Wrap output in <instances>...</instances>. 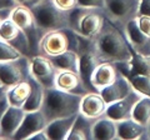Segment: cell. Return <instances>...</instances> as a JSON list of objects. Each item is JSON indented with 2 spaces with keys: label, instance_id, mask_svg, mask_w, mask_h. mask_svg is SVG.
<instances>
[{
  "label": "cell",
  "instance_id": "obj_8",
  "mask_svg": "<svg viewBox=\"0 0 150 140\" xmlns=\"http://www.w3.org/2000/svg\"><path fill=\"white\" fill-rule=\"evenodd\" d=\"M78 54H79V62H80L79 74H80L86 89L89 91H96L95 88L91 85V75L95 68L103 63V60L96 54L90 39H86L80 35V45H79L78 49Z\"/></svg>",
  "mask_w": 150,
  "mask_h": 140
},
{
  "label": "cell",
  "instance_id": "obj_17",
  "mask_svg": "<svg viewBox=\"0 0 150 140\" xmlns=\"http://www.w3.org/2000/svg\"><path fill=\"white\" fill-rule=\"evenodd\" d=\"M108 108L106 101L99 91H89L83 95L80 103V113L86 118L98 119L105 114Z\"/></svg>",
  "mask_w": 150,
  "mask_h": 140
},
{
  "label": "cell",
  "instance_id": "obj_19",
  "mask_svg": "<svg viewBox=\"0 0 150 140\" xmlns=\"http://www.w3.org/2000/svg\"><path fill=\"white\" fill-rule=\"evenodd\" d=\"M116 68L120 73H123L126 78L134 75H149L150 76V57L140 55L134 53L133 58L129 62L115 63Z\"/></svg>",
  "mask_w": 150,
  "mask_h": 140
},
{
  "label": "cell",
  "instance_id": "obj_30",
  "mask_svg": "<svg viewBox=\"0 0 150 140\" xmlns=\"http://www.w3.org/2000/svg\"><path fill=\"white\" fill-rule=\"evenodd\" d=\"M21 53L18 51L15 48H13L11 45H9L5 43L4 40L0 39V62L3 60H11V59H16L19 57H21Z\"/></svg>",
  "mask_w": 150,
  "mask_h": 140
},
{
  "label": "cell",
  "instance_id": "obj_13",
  "mask_svg": "<svg viewBox=\"0 0 150 140\" xmlns=\"http://www.w3.org/2000/svg\"><path fill=\"white\" fill-rule=\"evenodd\" d=\"M140 96H142V94L138 93L135 89H133L129 95H126L123 99L114 101L108 105L105 115L115 121L130 119L131 113H133V108H134L135 103L140 99Z\"/></svg>",
  "mask_w": 150,
  "mask_h": 140
},
{
  "label": "cell",
  "instance_id": "obj_26",
  "mask_svg": "<svg viewBox=\"0 0 150 140\" xmlns=\"http://www.w3.org/2000/svg\"><path fill=\"white\" fill-rule=\"evenodd\" d=\"M29 83H30V86H31V91H30V95L28 98V100L23 108H24L25 111L40 110L41 106H43V103H44L45 88L33 75H30V78H29Z\"/></svg>",
  "mask_w": 150,
  "mask_h": 140
},
{
  "label": "cell",
  "instance_id": "obj_6",
  "mask_svg": "<svg viewBox=\"0 0 150 140\" xmlns=\"http://www.w3.org/2000/svg\"><path fill=\"white\" fill-rule=\"evenodd\" d=\"M10 18L16 23V25L25 33L28 40H29L31 57L39 54V44H40V31L38 28L34 13L30 8L24 5H16L13 8Z\"/></svg>",
  "mask_w": 150,
  "mask_h": 140
},
{
  "label": "cell",
  "instance_id": "obj_9",
  "mask_svg": "<svg viewBox=\"0 0 150 140\" xmlns=\"http://www.w3.org/2000/svg\"><path fill=\"white\" fill-rule=\"evenodd\" d=\"M30 71L45 89L55 86V79L59 70L46 55L38 54L30 58Z\"/></svg>",
  "mask_w": 150,
  "mask_h": 140
},
{
  "label": "cell",
  "instance_id": "obj_23",
  "mask_svg": "<svg viewBox=\"0 0 150 140\" xmlns=\"http://www.w3.org/2000/svg\"><path fill=\"white\" fill-rule=\"evenodd\" d=\"M116 124H118V139H145L146 127L137 123L133 118L116 121Z\"/></svg>",
  "mask_w": 150,
  "mask_h": 140
},
{
  "label": "cell",
  "instance_id": "obj_22",
  "mask_svg": "<svg viewBox=\"0 0 150 140\" xmlns=\"http://www.w3.org/2000/svg\"><path fill=\"white\" fill-rule=\"evenodd\" d=\"M93 139H118V124L105 114L98 118L93 125Z\"/></svg>",
  "mask_w": 150,
  "mask_h": 140
},
{
  "label": "cell",
  "instance_id": "obj_24",
  "mask_svg": "<svg viewBox=\"0 0 150 140\" xmlns=\"http://www.w3.org/2000/svg\"><path fill=\"white\" fill-rule=\"evenodd\" d=\"M96 119L86 118L81 113H79L76 116V120L71 128V132L69 133L67 140L74 139H93V125Z\"/></svg>",
  "mask_w": 150,
  "mask_h": 140
},
{
  "label": "cell",
  "instance_id": "obj_32",
  "mask_svg": "<svg viewBox=\"0 0 150 140\" xmlns=\"http://www.w3.org/2000/svg\"><path fill=\"white\" fill-rule=\"evenodd\" d=\"M79 5L84 8H94V9H104L105 0H78Z\"/></svg>",
  "mask_w": 150,
  "mask_h": 140
},
{
  "label": "cell",
  "instance_id": "obj_27",
  "mask_svg": "<svg viewBox=\"0 0 150 140\" xmlns=\"http://www.w3.org/2000/svg\"><path fill=\"white\" fill-rule=\"evenodd\" d=\"M30 91H31V86H30L29 79H28L26 81L19 83L16 85L9 88L6 93V100L10 105L23 108L30 95Z\"/></svg>",
  "mask_w": 150,
  "mask_h": 140
},
{
  "label": "cell",
  "instance_id": "obj_12",
  "mask_svg": "<svg viewBox=\"0 0 150 140\" xmlns=\"http://www.w3.org/2000/svg\"><path fill=\"white\" fill-rule=\"evenodd\" d=\"M124 35L128 40L133 53L150 57V36L146 35L139 28L137 19H133L128 23Z\"/></svg>",
  "mask_w": 150,
  "mask_h": 140
},
{
  "label": "cell",
  "instance_id": "obj_25",
  "mask_svg": "<svg viewBox=\"0 0 150 140\" xmlns=\"http://www.w3.org/2000/svg\"><path fill=\"white\" fill-rule=\"evenodd\" d=\"M53 62L58 70H70V71L79 73L80 70V62H79V54L78 51L67 50L59 55L54 57H48Z\"/></svg>",
  "mask_w": 150,
  "mask_h": 140
},
{
  "label": "cell",
  "instance_id": "obj_20",
  "mask_svg": "<svg viewBox=\"0 0 150 140\" xmlns=\"http://www.w3.org/2000/svg\"><path fill=\"white\" fill-rule=\"evenodd\" d=\"M119 75V69L114 63H101L98 65L91 75V85L96 91H100L103 88L110 85Z\"/></svg>",
  "mask_w": 150,
  "mask_h": 140
},
{
  "label": "cell",
  "instance_id": "obj_18",
  "mask_svg": "<svg viewBox=\"0 0 150 140\" xmlns=\"http://www.w3.org/2000/svg\"><path fill=\"white\" fill-rule=\"evenodd\" d=\"M131 90H133V86L130 84V80L123 73L119 71V75L115 79V81H112L110 85L103 88L99 93L104 98L106 104L109 105L111 103L118 101L120 99H123V98H125L126 95H129Z\"/></svg>",
  "mask_w": 150,
  "mask_h": 140
},
{
  "label": "cell",
  "instance_id": "obj_16",
  "mask_svg": "<svg viewBox=\"0 0 150 140\" xmlns=\"http://www.w3.org/2000/svg\"><path fill=\"white\" fill-rule=\"evenodd\" d=\"M104 9H89L80 21V34L86 39H93L101 30L105 23Z\"/></svg>",
  "mask_w": 150,
  "mask_h": 140
},
{
  "label": "cell",
  "instance_id": "obj_21",
  "mask_svg": "<svg viewBox=\"0 0 150 140\" xmlns=\"http://www.w3.org/2000/svg\"><path fill=\"white\" fill-rule=\"evenodd\" d=\"M78 114L68 116V118L55 119L53 121H50V123H48V125H46V128H45V132L48 134L49 140H51V139H59V140L68 139V135L70 132H71V128L75 123V120H76Z\"/></svg>",
  "mask_w": 150,
  "mask_h": 140
},
{
  "label": "cell",
  "instance_id": "obj_34",
  "mask_svg": "<svg viewBox=\"0 0 150 140\" xmlns=\"http://www.w3.org/2000/svg\"><path fill=\"white\" fill-rule=\"evenodd\" d=\"M41 0H15V3H16V5H24L26 8H33V6H35L38 3H40Z\"/></svg>",
  "mask_w": 150,
  "mask_h": 140
},
{
  "label": "cell",
  "instance_id": "obj_14",
  "mask_svg": "<svg viewBox=\"0 0 150 140\" xmlns=\"http://www.w3.org/2000/svg\"><path fill=\"white\" fill-rule=\"evenodd\" d=\"M48 120L45 118V114L43 110H35V111H28L21 127L19 128L16 134L14 135V139H28L29 140L31 135L40 132L46 128Z\"/></svg>",
  "mask_w": 150,
  "mask_h": 140
},
{
  "label": "cell",
  "instance_id": "obj_31",
  "mask_svg": "<svg viewBox=\"0 0 150 140\" xmlns=\"http://www.w3.org/2000/svg\"><path fill=\"white\" fill-rule=\"evenodd\" d=\"M53 1L55 3V5L63 9V10H73L74 8L79 6V1L78 0H53Z\"/></svg>",
  "mask_w": 150,
  "mask_h": 140
},
{
  "label": "cell",
  "instance_id": "obj_39",
  "mask_svg": "<svg viewBox=\"0 0 150 140\" xmlns=\"http://www.w3.org/2000/svg\"><path fill=\"white\" fill-rule=\"evenodd\" d=\"M145 139H150V121L146 125V133H145Z\"/></svg>",
  "mask_w": 150,
  "mask_h": 140
},
{
  "label": "cell",
  "instance_id": "obj_2",
  "mask_svg": "<svg viewBox=\"0 0 150 140\" xmlns=\"http://www.w3.org/2000/svg\"><path fill=\"white\" fill-rule=\"evenodd\" d=\"M83 95L73 94L56 88L45 89L44 103L41 110L44 111L48 123L55 119L68 118L80 113V103Z\"/></svg>",
  "mask_w": 150,
  "mask_h": 140
},
{
  "label": "cell",
  "instance_id": "obj_7",
  "mask_svg": "<svg viewBox=\"0 0 150 140\" xmlns=\"http://www.w3.org/2000/svg\"><path fill=\"white\" fill-rule=\"evenodd\" d=\"M30 58L21 55L16 59L0 62V83L11 88L30 78Z\"/></svg>",
  "mask_w": 150,
  "mask_h": 140
},
{
  "label": "cell",
  "instance_id": "obj_36",
  "mask_svg": "<svg viewBox=\"0 0 150 140\" xmlns=\"http://www.w3.org/2000/svg\"><path fill=\"white\" fill-rule=\"evenodd\" d=\"M16 6L15 0H0V9L4 8H14Z\"/></svg>",
  "mask_w": 150,
  "mask_h": 140
},
{
  "label": "cell",
  "instance_id": "obj_10",
  "mask_svg": "<svg viewBox=\"0 0 150 140\" xmlns=\"http://www.w3.org/2000/svg\"><path fill=\"white\" fill-rule=\"evenodd\" d=\"M0 39L11 45L13 48H15L18 51H20L23 55L31 58L29 40H28L25 33L16 25V23L11 18L6 19L0 26Z\"/></svg>",
  "mask_w": 150,
  "mask_h": 140
},
{
  "label": "cell",
  "instance_id": "obj_1",
  "mask_svg": "<svg viewBox=\"0 0 150 140\" xmlns=\"http://www.w3.org/2000/svg\"><path fill=\"white\" fill-rule=\"evenodd\" d=\"M90 40L103 63H123L133 58L134 53L124 33L108 19H105L101 30Z\"/></svg>",
  "mask_w": 150,
  "mask_h": 140
},
{
  "label": "cell",
  "instance_id": "obj_3",
  "mask_svg": "<svg viewBox=\"0 0 150 140\" xmlns=\"http://www.w3.org/2000/svg\"><path fill=\"white\" fill-rule=\"evenodd\" d=\"M31 10L34 13L41 38L44 34L53 30L70 29V10L67 11L58 8L53 0H41L40 3H38L35 6L31 8Z\"/></svg>",
  "mask_w": 150,
  "mask_h": 140
},
{
  "label": "cell",
  "instance_id": "obj_35",
  "mask_svg": "<svg viewBox=\"0 0 150 140\" xmlns=\"http://www.w3.org/2000/svg\"><path fill=\"white\" fill-rule=\"evenodd\" d=\"M35 139H36V140H49V136H48V134H46L45 129H43V130H40V132L35 133L34 135H31L29 140H35Z\"/></svg>",
  "mask_w": 150,
  "mask_h": 140
},
{
  "label": "cell",
  "instance_id": "obj_5",
  "mask_svg": "<svg viewBox=\"0 0 150 140\" xmlns=\"http://www.w3.org/2000/svg\"><path fill=\"white\" fill-rule=\"evenodd\" d=\"M142 0H105V18L120 31H125L128 23L137 19Z\"/></svg>",
  "mask_w": 150,
  "mask_h": 140
},
{
  "label": "cell",
  "instance_id": "obj_37",
  "mask_svg": "<svg viewBox=\"0 0 150 140\" xmlns=\"http://www.w3.org/2000/svg\"><path fill=\"white\" fill-rule=\"evenodd\" d=\"M8 89H9L8 86H5L3 83H0V103H1V101H3V100L6 98Z\"/></svg>",
  "mask_w": 150,
  "mask_h": 140
},
{
  "label": "cell",
  "instance_id": "obj_4",
  "mask_svg": "<svg viewBox=\"0 0 150 140\" xmlns=\"http://www.w3.org/2000/svg\"><path fill=\"white\" fill-rule=\"evenodd\" d=\"M80 45V35L71 29H59L43 35L39 44V54L46 57L59 55L67 50L78 51Z\"/></svg>",
  "mask_w": 150,
  "mask_h": 140
},
{
  "label": "cell",
  "instance_id": "obj_15",
  "mask_svg": "<svg viewBox=\"0 0 150 140\" xmlns=\"http://www.w3.org/2000/svg\"><path fill=\"white\" fill-rule=\"evenodd\" d=\"M54 88L79 95H85L86 93H89L80 74L70 71V70H59L55 79Z\"/></svg>",
  "mask_w": 150,
  "mask_h": 140
},
{
  "label": "cell",
  "instance_id": "obj_29",
  "mask_svg": "<svg viewBox=\"0 0 150 140\" xmlns=\"http://www.w3.org/2000/svg\"><path fill=\"white\" fill-rule=\"evenodd\" d=\"M130 84L138 93L142 95L150 96V76L149 75H134L128 78Z\"/></svg>",
  "mask_w": 150,
  "mask_h": 140
},
{
  "label": "cell",
  "instance_id": "obj_11",
  "mask_svg": "<svg viewBox=\"0 0 150 140\" xmlns=\"http://www.w3.org/2000/svg\"><path fill=\"white\" fill-rule=\"evenodd\" d=\"M26 113L28 111H25L24 108L9 104L0 121V139H14V135L21 127Z\"/></svg>",
  "mask_w": 150,
  "mask_h": 140
},
{
  "label": "cell",
  "instance_id": "obj_33",
  "mask_svg": "<svg viewBox=\"0 0 150 140\" xmlns=\"http://www.w3.org/2000/svg\"><path fill=\"white\" fill-rule=\"evenodd\" d=\"M11 11H13V8H4V9H0V26L3 25V23L5 21L6 19H9V18H10Z\"/></svg>",
  "mask_w": 150,
  "mask_h": 140
},
{
  "label": "cell",
  "instance_id": "obj_38",
  "mask_svg": "<svg viewBox=\"0 0 150 140\" xmlns=\"http://www.w3.org/2000/svg\"><path fill=\"white\" fill-rule=\"evenodd\" d=\"M9 106V103H8V100H6V98L4 99L1 103H0V121H1V118H3V114L5 113V110H6V108Z\"/></svg>",
  "mask_w": 150,
  "mask_h": 140
},
{
  "label": "cell",
  "instance_id": "obj_28",
  "mask_svg": "<svg viewBox=\"0 0 150 140\" xmlns=\"http://www.w3.org/2000/svg\"><path fill=\"white\" fill-rule=\"evenodd\" d=\"M131 118H133L137 123L146 127L150 121V96L142 95L140 99L135 103L133 113H131Z\"/></svg>",
  "mask_w": 150,
  "mask_h": 140
}]
</instances>
